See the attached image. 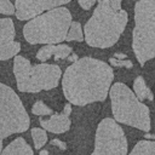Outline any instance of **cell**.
<instances>
[{
	"label": "cell",
	"instance_id": "obj_1",
	"mask_svg": "<svg viewBox=\"0 0 155 155\" xmlns=\"http://www.w3.org/2000/svg\"><path fill=\"white\" fill-rule=\"evenodd\" d=\"M114 80L113 68L99 59L82 57L70 64L62 79L64 97L71 105L103 102Z\"/></svg>",
	"mask_w": 155,
	"mask_h": 155
},
{
	"label": "cell",
	"instance_id": "obj_2",
	"mask_svg": "<svg viewBox=\"0 0 155 155\" xmlns=\"http://www.w3.org/2000/svg\"><path fill=\"white\" fill-rule=\"evenodd\" d=\"M121 4L122 0L98 1L84 27V40L88 46L108 48L117 42L128 21V15Z\"/></svg>",
	"mask_w": 155,
	"mask_h": 155
},
{
	"label": "cell",
	"instance_id": "obj_3",
	"mask_svg": "<svg viewBox=\"0 0 155 155\" xmlns=\"http://www.w3.org/2000/svg\"><path fill=\"white\" fill-rule=\"evenodd\" d=\"M71 22L70 11L61 6L29 19L23 27V35L31 45H57L65 40Z\"/></svg>",
	"mask_w": 155,
	"mask_h": 155
},
{
	"label": "cell",
	"instance_id": "obj_4",
	"mask_svg": "<svg viewBox=\"0 0 155 155\" xmlns=\"http://www.w3.org/2000/svg\"><path fill=\"white\" fill-rule=\"evenodd\" d=\"M111 113L117 124L149 132L151 128L149 107L142 103L133 91L122 82H115L109 90Z\"/></svg>",
	"mask_w": 155,
	"mask_h": 155
},
{
	"label": "cell",
	"instance_id": "obj_5",
	"mask_svg": "<svg viewBox=\"0 0 155 155\" xmlns=\"http://www.w3.org/2000/svg\"><path fill=\"white\" fill-rule=\"evenodd\" d=\"M13 74L18 91L38 93L57 87L62 70L57 64L40 63L33 65L28 58L17 54L13 61Z\"/></svg>",
	"mask_w": 155,
	"mask_h": 155
},
{
	"label": "cell",
	"instance_id": "obj_6",
	"mask_svg": "<svg viewBox=\"0 0 155 155\" xmlns=\"http://www.w3.org/2000/svg\"><path fill=\"white\" fill-rule=\"evenodd\" d=\"M132 48L140 65L155 58V0H138L134 5Z\"/></svg>",
	"mask_w": 155,
	"mask_h": 155
},
{
	"label": "cell",
	"instance_id": "obj_7",
	"mask_svg": "<svg viewBox=\"0 0 155 155\" xmlns=\"http://www.w3.org/2000/svg\"><path fill=\"white\" fill-rule=\"evenodd\" d=\"M29 125L30 119L21 98L10 86L0 82V154L2 140L27 131Z\"/></svg>",
	"mask_w": 155,
	"mask_h": 155
},
{
	"label": "cell",
	"instance_id": "obj_8",
	"mask_svg": "<svg viewBox=\"0 0 155 155\" xmlns=\"http://www.w3.org/2000/svg\"><path fill=\"white\" fill-rule=\"evenodd\" d=\"M127 138L122 127L111 117L103 119L96 130L91 155H127Z\"/></svg>",
	"mask_w": 155,
	"mask_h": 155
},
{
	"label": "cell",
	"instance_id": "obj_9",
	"mask_svg": "<svg viewBox=\"0 0 155 155\" xmlns=\"http://www.w3.org/2000/svg\"><path fill=\"white\" fill-rule=\"evenodd\" d=\"M71 0H16L15 15L19 21H29L46 11L61 7Z\"/></svg>",
	"mask_w": 155,
	"mask_h": 155
},
{
	"label": "cell",
	"instance_id": "obj_10",
	"mask_svg": "<svg viewBox=\"0 0 155 155\" xmlns=\"http://www.w3.org/2000/svg\"><path fill=\"white\" fill-rule=\"evenodd\" d=\"M15 24L8 17L0 18V61H7L18 54L21 44L15 41Z\"/></svg>",
	"mask_w": 155,
	"mask_h": 155
},
{
	"label": "cell",
	"instance_id": "obj_11",
	"mask_svg": "<svg viewBox=\"0 0 155 155\" xmlns=\"http://www.w3.org/2000/svg\"><path fill=\"white\" fill-rule=\"evenodd\" d=\"M70 113H71V104L67 103L62 113H58V114L53 113L48 119L40 117L39 120L40 126L47 132H52L56 134L64 133L70 128V125H71V120L69 117Z\"/></svg>",
	"mask_w": 155,
	"mask_h": 155
},
{
	"label": "cell",
	"instance_id": "obj_12",
	"mask_svg": "<svg viewBox=\"0 0 155 155\" xmlns=\"http://www.w3.org/2000/svg\"><path fill=\"white\" fill-rule=\"evenodd\" d=\"M71 53V47L69 45L64 44H57V45H44L39 51L36 52V58L40 62H46L51 57H54V59H64L68 58V56Z\"/></svg>",
	"mask_w": 155,
	"mask_h": 155
},
{
	"label": "cell",
	"instance_id": "obj_13",
	"mask_svg": "<svg viewBox=\"0 0 155 155\" xmlns=\"http://www.w3.org/2000/svg\"><path fill=\"white\" fill-rule=\"evenodd\" d=\"M0 155H34V153L23 137H17L1 150Z\"/></svg>",
	"mask_w": 155,
	"mask_h": 155
},
{
	"label": "cell",
	"instance_id": "obj_14",
	"mask_svg": "<svg viewBox=\"0 0 155 155\" xmlns=\"http://www.w3.org/2000/svg\"><path fill=\"white\" fill-rule=\"evenodd\" d=\"M133 93L136 94V97L143 102L145 99L148 101H154V93L153 91L148 87L145 80L143 76H137L133 81Z\"/></svg>",
	"mask_w": 155,
	"mask_h": 155
},
{
	"label": "cell",
	"instance_id": "obj_15",
	"mask_svg": "<svg viewBox=\"0 0 155 155\" xmlns=\"http://www.w3.org/2000/svg\"><path fill=\"white\" fill-rule=\"evenodd\" d=\"M127 155H155V140H139Z\"/></svg>",
	"mask_w": 155,
	"mask_h": 155
},
{
	"label": "cell",
	"instance_id": "obj_16",
	"mask_svg": "<svg viewBox=\"0 0 155 155\" xmlns=\"http://www.w3.org/2000/svg\"><path fill=\"white\" fill-rule=\"evenodd\" d=\"M30 133H31V138H33V142H34V148L40 150L47 143L46 131L44 128H40V127H34V128H31Z\"/></svg>",
	"mask_w": 155,
	"mask_h": 155
},
{
	"label": "cell",
	"instance_id": "obj_17",
	"mask_svg": "<svg viewBox=\"0 0 155 155\" xmlns=\"http://www.w3.org/2000/svg\"><path fill=\"white\" fill-rule=\"evenodd\" d=\"M67 41H82L84 40V33H82V28L81 24L79 22L73 21L70 23V27L68 29L67 36H65Z\"/></svg>",
	"mask_w": 155,
	"mask_h": 155
},
{
	"label": "cell",
	"instance_id": "obj_18",
	"mask_svg": "<svg viewBox=\"0 0 155 155\" xmlns=\"http://www.w3.org/2000/svg\"><path fill=\"white\" fill-rule=\"evenodd\" d=\"M31 113L34 115H38V116H46V115H52L53 111L50 107H47L42 101H36L33 107H31Z\"/></svg>",
	"mask_w": 155,
	"mask_h": 155
},
{
	"label": "cell",
	"instance_id": "obj_19",
	"mask_svg": "<svg viewBox=\"0 0 155 155\" xmlns=\"http://www.w3.org/2000/svg\"><path fill=\"white\" fill-rule=\"evenodd\" d=\"M109 62H110V64H111L113 67H124V68H127V69H130V68L133 67V64H132L131 61H128V59H126V58H125V59L116 58L115 56L110 57V58H109Z\"/></svg>",
	"mask_w": 155,
	"mask_h": 155
},
{
	"label": "cell",
	"instance_id": "obj_20",
	"mask_svg": "<svg viewBox=\"0 0 155 155\" xmlns=\"http://www.w3.org/2000/svg\"><path fill=\"white\" fill-rule=\"evenodd\" d=\"M0 13L15 15V5L10 0H0Z\"/></svg>",
	"mask_w": 155,
	"mask_h": 155
},
{
	"label": "cell",
	"instance_id": "obj_21",
	"mask_svg": "<svg viewBox=\"0 0 155 155\" xmlns=\"http://www.w3.org/2000/svg\"><path fill=\"white\" fill-rule=\"evenodd\" d=\"M79 1V5H80V7L82 8V10H90V8H92V6L94 5V4H97L98 1H101V0H78Z\"/></svg>",
	"mask_w": 155,
	"mask_h": 155
},
{
	"label": "cell",
	"instance_id": "obj_22",
	"mask_svg": "<svg viewBox=\"0 0 155 155\" xmlns=\"http://www.w3.org/2000/svg\"><path fill=\"white\" fill-rule=\"evenodd\" d=\"M50 144H51V145L57 147V148H58V149H61V150H65V149H67V144H65L64 142H62L61 139H57V138H54V139L50 140Z\"/></svg>",
	"mask_w": 155,
	"mask_h": 155
},
{
	"label": "cell",
	"instance_id": "obj_23",
	"mask_svg": "<svg viewBox=\"0 0 155 155\" xmlns=\"http://www.w3.org/2000/svg\"><path fill=\"white\" fill-rule=\"evenodd\" d=\"M68 59H69V61H71V62H75V61H78V56H76L75 53H73V54L70 53V54L68 56Z\"/></svg>",
	"mask_w": 155,
	"mask_h": 155
},
{
	"label": "cell",
	"instance_id": "obj_24",
	"mask_svg": "<svg viewBox=\"0 0 155 155\" xmlns=\"http://www.w3.org/2000/svg\"><path fill=\"white\" fill-rule=\"evenodd\" d=\"M145 139H151V140H155V134H150V133H145L144 134Z\"/></svg>",
	"mask_w": 155,
	"mask_h": 155
},
{
	"label": "cell",
	"instance_id": "obj_25",
	"mask_svg": "<svg viewBox=\"0 0 155 155\" xmlns=\"http://www.w3.org/2000/svg\"><path fill=\"white\" fill-rule=\"evenodd\" d=\"M39 155H48V150H46V149H42V150H40Z\"/></svg>",
	"mask_w": 155,
	"mask_h": 155
}]
</instances>
